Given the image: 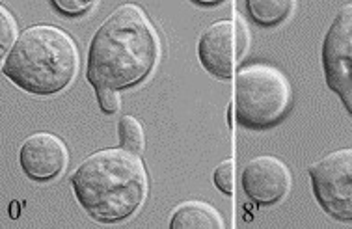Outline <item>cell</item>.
Segmentation results:
<instances>
[{"label":"cell","mask_w":352,"mask_h":229,"mask_svg":"<svg viewBox=\"0 0 352 229\" xmlns=\"http://www.w3.org/2000/svg\"><path fill=\"white\" fill-rule=\"evenodd\" d=\"M160 60V38L148 13L136 4H122L91 38L86 78L94 88L116 91L148 80Z\"/></svg>","instance_id":"cell-1"},{"label":"cell","mask_w":352,"mask_h":229,"mask_svg":"<svg viewBox=\"0 0 352 229\" xmlns=\"http://www.w3.org/2000/svg\"><path fill=\"white\" fill-rule=\"evenodd\" d=\"M77 204L99 223H118L135 217L149 190L144 160L123 147L91 153L71 175Z\"/></svg>","instance_id":"cell-2"},{"label":"cell","mask_w":352,"mask_h":229,"mask_svg":"<svg viewBox=\"0 0 352 229\" xmlns=\"http://www.w3.org/2000/svg\"><path fill=\"white\" fill-rule=\"evenodd\" d=\"M80 67L75 39L52 25L28 26L2 60V73L32 96H56L69 86Z\"/></svg>","instance_id":"cell-3"},{"label":"cell","mask_w":352,"mask_h":229,"mask_svg":"<svg viewBox=\"0 0 352 229\" xmlns=\"http://www.w3.org/2000/svg\"><path fill=\"white\" fill-rule=\"evenodd\" d=\"M293 107V86L283 71L270 64L243 65L235 86V118L246 131L278 127Z\"/></svg>","instance_id":"cell-4"},{"label":"cell","mask_w":352,"mask_h":229,"mask_svg":"<svg viewBox=\"0 0 352 229\" xmlns=\"http://www.w3.org/2000/svg\"><path fill=\"white\" fill-rule=\"evenodd\" d=\"M317 204L338 222H352V147L328 153L309 166Z\"/></svg>","instance_id":"cell-5"},{"label":"cell","mask_w":352,"mask_h":229,"mask_svg":"<svg viewBox=\"0 0 352 229\" xmlns=\"http://www.w3.org/2000/svg\"><path fill=\"white\" fill-rule=\"evenodd\" d=\"M248 45L250 32L241 17L212 23L198 41L199 64L218 80H230Z\"/></svg>","instance_id":"cell-6"},{"label":"cell","mask_w":352,"mask_h":229,"mask_svg":"<svg viewBox=\"0 0 352 229\" xmlns=\"http://www.w3.org/2000/svg\"><path fill=\"white\" fill-rule=\"evenodd\" d=\"M320 62L327 86L338 96L352 91V4H345L328 28Z\"/></svg>","instance_id":"cell-7"},{"label":"cell","mask_w":352,"mask_h":229,"mask_svg":"<svg viewBox=\"0 0 352 229\" xmlns=\"http://www.w3.org/2000/svg\"><path fill=\"white\" fill-rule=\"evenodd\" d=\"M244 194L256 205L269 207L282 201L293 186L289 166L272 155L252 159L241 175Z\"/></svg>","instance_id":"cell-8"},{"label":"cell","mask_w":352,"mask_h":229,"mask_svg":"<svg viewBox=\"0 0 352 229\" xmlns=\"http://www.w3.org/2000/svg\"><path fill=\"white\" fill-rule=\"evenodd\" d=\"M19 164L30 181L49 183L67 170L69 149L54 133L30 134L19 149Z\"/></svg>","instance_id":"cell-9"},{"label":"cell","mask_w":352,"mask_h":229,"mask_svg":"<svg viewBox=\"0 0 352 229\" xmlns=\"http://www.w3.org/2000/svg\"><path fill=\"white\" fill-rule=\"evenodd\" d=\"M222 215L212 205L190 199L177 205L170 217V229H224Z\"/></svg>","instance_id":"cell-10"},{"label":"cell","mask_w":352,"mask_h":229,"mask_svg":"<svg viewBox=\"0 0 352 229\" xmlns=\"http://www.w3.org/2000/svg\"><path fill=\"white\" fill-rule=\"evenodd\" d=\"M248 15L257 26L276 28L283 25L295 12L296 2L293 0H248Z\"/></svg>","instance_id":"cell-11"},{"label":"cell","mask_w":352,"mask_h":229,"mask_svg":"<svg viewBox=\"0 0 352 229\" xmlns=\"http://www.w3.org/2000/svg\"><path fill=\"white\" fill-rule=\"evenodd\" d=\"M118 138H120V147L135 153L138 157L146 151L144 125L135 116H123L122 120L118 121Z\"/></svg>","instance_id":"cell-12"},{"label":"cell","mask_w":352,"mask_h":229,"mask_svg":"<svg viewBox=\"0 0 352 229\" xmlns=\"http://www.w3.org/2000/svg\"><path fill=\"white\" fill-rule=\"evenodd\" d=\"M19 30H17V21L8 12L6 8H0V54L6 56L8 52L12 51L13 45L19 39Z\"/></svg>","instance_id":"cell-13"},{"label":"cell","mask_w":352,"mask_h":229,"mask_svg":"<svg viewBox=\"0 0 352 229\" xmlns=\"http://www.w3.org/2000/svg\"><path fill=\"white\" fill-rule=\"evenodd\" d=\"M233 172H235L233 160L226 159L214 168V173H212L214 186H217L222 194H226V196H230L231 192H233Z\"/></svg>","instance_id":"cell-14"},{"label":"cell","mask_w":352,"mask_h":229,"mask_svg":"<svg viewBox=\"0 0 352 229\" xmlns=\"http://www.w3.org/2000/svg\"><path fill=\"white\" fill-rule=\"evenodd\" d=\"M54 10L65 17H82L97 6V2H82V0H54L51 2Z\"/></svg>","instance_id":"cell-15"},{"label":"cell","mask_w":352,"mask_h":229,"mask_svg":"<svg viewBox=\"0 0 352 229\" xmlns=\"http://www.w3.org/2000/svg\"><path fill=\"white\" fill-rule=\"evenodd\" d=\"M96 89L97 101H99V109L102 110V114L112 116L118 114L122 109V96L120 91L110 88H94Z\"/></svg>","instance_id":"cell-16"},{"label":"cell","mask_w":352,"mask_h":229,"mask_svg":"<svg viewBox=\"0 0 352 229\" xmlns=\"http://www.w3.org/2000/svg\"><path fill=\"white\" fill-rule=\"evenodd\" d=\"M340 97H341V102H343V107H345V110L352 116V91L351 94H343V96Z\"/></svg>","instance_id":"cell-17"},{"label":"cell","mask_w":352,"mask_h":229,"mask_svg":"<svg viewBox=\"0 0 352 229\" xmlns=\"http://www.w3.org/2000/svg\"><path fill=\"white\" fill-rule=\"evenodd\" d=\"M194 4H198V6H204V8H209V6H218V4H222V2H207V0H204V2H194Z\"/></svg>","instance_id":"cell-18"},{"label":"cell","mask_w":352,"mask_h":229,"mask_svg":"<svg viewBox=\"0 0 352 229\" xmlns=\"http://www.w3.org/2000/svg\"><path fill=\"white\" fill-rule=\"evenodd\" d=\"M17 207H19V204H13V217H17V215H19V212H17Z\"/></svg>","instance_id":"cell-19"}]
</instances>
